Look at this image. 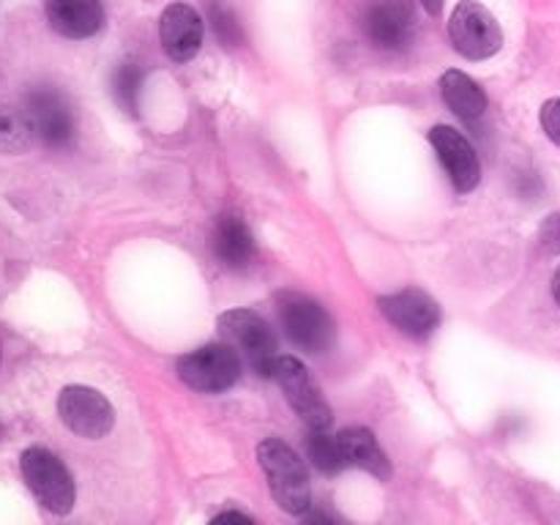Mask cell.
<instances>
[{
    "label": "cell",
    "instance_id": "15",
    "mask_svg": "<svg viewBox=\"0 0 560 525\" xmlns=\"http://www.w3.org/2000/svg\"><path fill=\"white\" fill-rule=\"evenodd\" d=\"M213 255L230 271H244L255 260V235L238 213H224L213 228Z\"/></svg>",
    "mask_w": 560,
    "mask_h": 525
},
{
    "label": "cell",
    "instance_id": "26",
    "mask_svg": "<svg viewBox=\"0 0 560 525\" xmlns=\"http://www.w3.org/2000/svg\"><path fill=\"white\" fill-rule=\"evenodd\" d=\"M552 295H556V301H558V306H560V268H558L556 277H552Z\"/></svg>",
    "mask_w": 560,
    "mask_h": 525
},
{
    "label": "cell",
    "instance_id": "20",
    "mask_svg": "<svg viewBox=\"0 0 560 525\" xmlns=\"http://www.w3.org/2000/svg\"><path fill=\"white\" fill-rule=\"evenodd\" d=\"M306 452H310V459L315 463V468L323 470V474H339L348 465L345 463L342 448H339V438L328 435L326 430H312Z\"/></svg>",
    "mask_w": 560,
    "mask_h": 525
},
{
    "label": "cell",
    "instance_id": "4",
    "mask_svg": "<svg viewBox=\"0 0 560 525\" xmlns=\"http://www.w3.org/2000/svg\"><path fill=\"white\" fill-rule=\"evenodd\" d=\"M219 331L222 337L238 350L246 359V364L262 377L273 375L277 366V337L268 328V323L260 315L249 310H230L219 317Z\"/></svg>",
    "mask_w": 560,
    "mask_h": 525
},
{
    "label": "cell",
    "instance_id": "9",
    "mask_svg": "<svg viewBox=\"0 0 560 525\" xmlns=\"http://www.w3.org/2000/svg\"><path fill=\"white\" fill-rule=\"evenodd\" d=\"M58 416L74 435L88 441H98L115 424L109 399L91 386H66L58 397Z\"/></svg>",
    "mask_w": 560,
    "mask_h": 525
},
{
    "label": "cell",
    "instance_id": "5",
    "mask_svg": "<svg viewBox=\"0 0 560 525\" xmlns=\"http://www.w3.org/2000/svg\"><path fill=\"white\" fill-rule=\"evenodd\" d=\"M178 377L202 394H222L241 377V359L230 342L202 345L178 359Z\"/></svg>",
    "mask_w": 560,
    "mask_h": 525
},
{
    "label": "cell",
    "instance_id": "6",
    "mask_svg": "<svg viewBox=\"0 0 560 525\" xmlns=\"http://www.w3.org/2000/svg\"><path fill=\"white\" fill-rule=\"evenodd\" d=\"M448 38L468 60H487L503 47V31L495 16L479 0H463L448 20Z\"/></svg>",
    "mask_w": 560,
    "mask_h": 525
},
{
    "label": "cell",
    "instance_id": "16",
    "mask_svg": "<svg viewBox=\"0 0 560 525\" xmlns=\"http://www.w3.org/2000/svg\"><path fill=\"white\" fill-rule=\"evenodd\" d=\"M339 448L345 454V463L355 465L361 470H370L377 479H388L392 465H388L386 452L381 448L377 438L364 427H350V430L339 432Z\"/></svg>",
    "mask_w": 560,
    "mask_h": 525
},
{
    "label": "cell",
    "instance_id": "21",
    "mask_svg": "<svg viewBox=\"0 0 560 525\" xmlns=\"http://www.w3.org/2000/svg\"><path fill=\"white\" fill-rule=\"evenodd\" d=\"M208 9V20H211L213 33L222 42V47H238L244 42V33H241V22L238 16L233 14V9L222 3V0H206Z\"/></svg>",
    "mask_w": 560,
    "mask_h": 525
},
{
    "label": "cell",
    "instance_id": "7",
    "mask_svg": "<svg viewBox=\"0 0 560 525\" xmlns=\"http://www.w3.org/2000/svg\"><path fill=\"white\" fill-rule=\"evenodd\" d=\"M273 377L282 386L284 397L293 405L295 413L306 421L310 430H328L331 427V408L317 388L315 377L293 355H279L273 366Z\"/></svg>",
    "mask_w": 560,
    "mask_h": 525
},
{
    "label": "cell",
    "instance_id": "1",
    "mask_svg": "<svg viewBox=\"0 0 560 525\" xmlns=\"http://www.w3.org/2000/svg\"><path fill=\"white\" fill-rule=\"evenodd\" d=\"M257 459H260L262 470H266L268 487L271 495L284 512L290 514H304L312 503L310 490V474L306 465L293 448L279 438H268L257 448Z\"/></svg>",
    "mask_w": 560,
    "mask_h": 525
},
{
    "label": "cell",
    "instance_id": "13",
    "mask_svg": "<svg viewBox=\"0 0 560 525\" xmlns=\"http://www.w3.org/2000/svg\"><path fill=\"white\" fill-rule=\"evenodd\" d=\"M430 142L438 156H441L454 189L463 191V195L465 191H474L481 180V164L474 145L457 129H452V126H435V129H430Z\"/></svg>",
    "mask_w": 560,
    "mask_h": 525
},
{
    "label": "cell",
    "instance_id": "17",
    "mask_svg": "<svg viewBox=\"0 0 560 525\" xmlns=\"http://www.w3.org/2000/svg\"><path fill=\"white\" fill-rule=\"evenodd\" d=\"M441 93L443 102L448 104L454 115H459L463 120H476L485 115L487 109V93L481 91L479 82L470 80L465 71H446L441 77Z\"/></svg>",
    "mask_w": 560,
    "mask_h": 525
},
{
    "label": "cell",
    "instance_id": "25",
    "mask_svg": "<svg viewBox=\"0 0 560 525\" xmlns=\"http://www.w3.org/2000/svg\"><path fill=\"white\" fill-rule=\"evenodd\" d=\"M443 3H446V0H421V5H424V11L430 16H441L443 14Z\"/></svg>",
    "mask_w": 560,
    "mask_h": 525
},
{
    "label": "cell",
    "instance_id": "3",
    "mask_svg": "<svg viewBox=\"0 0 560 525\" xmlns=\"http://www.w3.org/2000/svg\"><path fill=\"white\" fill-rule=\"evenodd\" d=\"M279 320H282V328L290 342L295 348L306 350V353H326L334 345L337 328H334L331 315L315 299H310V295H279Z\"/></svg>",
    "mask_w": 560,
    "mask_h": 525
},
{
    "label": "cell",
    "instance_id": "11",
    "mask_svg": "<svg viewBox=\"0 0 560 525\" xmlns=\"http://www.w3.org/2000/svg\"><path fill=\"white\" fill-rule=\"evenodd\" d=\"M377 304H381V312L386 315V320L392 326H397L405 337L424 339L441 323V310H438V304L424 290H399V293L383 295Z\"/></svg>",
    "mask_w": 560,
    "mask_h": 525
},
{
    "label": "cell",
    "instance_id": "12",
    "mask_svg": "<svg viewBox=\"0 0 560 525\" xmlns=\"http://www.w3.org/2000/svg\"><path fill=\"white\" fill-rule=\"evenodd\" d=\"M202 36H206V27H202V20L195 11V5L170 3L162 11L159 38H162V47L170 60L186 63V60L195 58L202 47Z\"/></svg>",
    "mask_w": 560,
    "mask_h": 525
},
{
    "label": "cell",
    "instance_id": "24",
    "mask_svg": "<svg viewBox=\"0 0 560 525\" xmlns=\"http://www.w3.org/2000/svg\"><path fill=\"white\" fill-rule=\"evenodd\" d=\"M213 523H252V520L241 512H222L213 517Z\"/></svg>",
    "mask_w": 560,
    "mask_h": 525
},
{
    "label": "cell",
    "instance_id": "2",
    "mask_svg": "<svg viewBox=\"0 0 560 525\" xmlns=\"http://www.w3.org/2000/svg\"><path fill=\"white\" fill-rule=\"evenodd\" d=\"M22 479L38 503L52 514H69L77 501V487L69 468L49 448L31 446L20 457Z\"/></svg>",
    "mask_w": 560,
    "mask_h": 525
},
{
    "label": "cell",
    "instance_id": "19",
    "mask_svg": "<svg viewBox=\"0 0 560 525\" xmlns=\"http://www.w3.org/2000/svg\"><path fill=\"white\" fill-rule=\"evenodd\" d=\"M145 80V71L129 60V63H120L113 74V96L118 102V107L124 113H137V104H140V88Z\"/></svg>",
    "mask_w": 560,
    "mask_h": 525
},
{
    "label": "cell",
    "instance_id": "23",
    "mask_svg": "<svg viewBox=\"0 0 560 525\" xmlns=\"http://www.w3.org/2000/svg\"><path fill=\"white\" fill-rule=\"evenodd\" d=\"M541 246H545L547 252H560V211L558 213H550V217L545 219V224H541Z\"/></svg>",
    "mask_w": 560,
    "mask_h": 525
},
{
    "label": "cell",
    "instance_id": "22",
    "mask_svg": "<svg viewBox=\"0 0 560 525\" xmlns=\"http://www.w3.org/2000/svg\"><path fill=\"white\" fill-rule=\"evenodd\" d=\"M541 129L547 131L556 145H560V98H550V102L541 107Z\"/></svg>",
    "mask_w": 560,
    "mask_h": 525
},
{
    "label": "cell",
    "instance_id": "8",
    "mask_svg": "<svg viewBox=\"0 0 560 525\" xmlns=\"http://www.w3.org/2000/svg\"><path fill=\"white\" fill-rule=\"evenodd\" d=\"M25 113L33 124V135L47 148H69L74 140V109L69 98L49 85L33 88L25 96Z\"/></svg>",
    "mask_w": 560,
    "mask_h": 525
},
{
    "label": "cell",
    "instance_id": "14",
    "mask_svg": "<svg viewBox=\"0 0 560 525\" xmlns=\"http://www.w3.org/2000/svg\"><path fill=\"white\" fill-rule=\"evenodd\" d=\"M44 14L58 36L82 42L104 27V0H44Z\"/></svg>",
    "mask_w": 560,
    "mask_h": 525
},
{
    "label": "cell",
    "instance_id": "10",
    "mask_svg": "<svg viewBox=\"0 0 560 525\" xmlns=\"http://www.w3.org/2000/svg\"><path fill=\"white\" fill-rule=\"evenodd\" d=\"M364 33L377 49L402 52L416 33V14L410 0H372L364 14Z\"/></svg>",
    "mask_w": 560,
    "mask_h": 525
},
{
    "label": "cell",
    "instance_id": "18",
    "mask_svg": "<svg viewBox=\"0 0 560 525\" xmlns=\"http://www.w3.org/2000/svg\"><path fill=\"white\" fill-rule=\"evenodd\" d=\"M33 124L25 109L0 104V151L3 153H22L33 142Z\"/></svg>",
    "mask_w": 560,
    "mask_h": 525
}]
</instances>
